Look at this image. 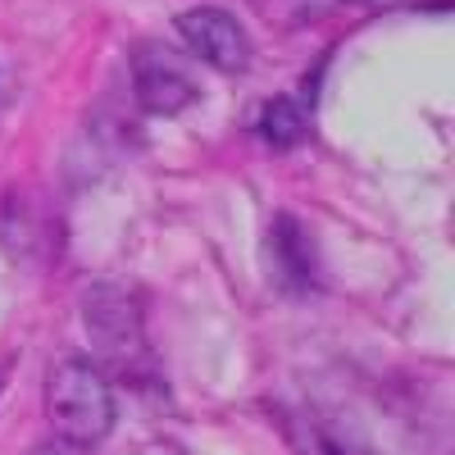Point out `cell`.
<instances>
[{
	"mask_svg": "<svg viewBox=\"0 0 455 455\" xmlns=\"http://www.w3.org/2000/svg\"><path fill=\"white\" fill-rule=\"evenodd\" d=\"M0 387H5V369H0Z\"/></svg>",
	"mask_w": 455,
	"mask_h": 455,
	"instance_id": "cell-8",
	"label": "cell"
},
{
	"mask_svg": "<svg viewBox=\"0 0 455 455\" xmlns=\"http://www.w3.org/2000/svg\"><path fill=\"white\" fill-rule=\"evenodd\" d=\"M269 255H274V264L283 269V278L291 287H300L310 278V237L300 233V223L291 214L274 219V228H269Z\"/></svg>",
	"mask_w": 455,
	"mask_h": 455,
	"instance_id": "cell-5",
	"label": "cell"
},
{
	"mask_svg": "<svg viewBox=\"0 0 455 455\" xmlns=\"http://www.w3.org/2000/svg\"><path fill=\"white\" fill-rule=\"evenodd\" d=\"M178 36L196 60H205L219 73H242L251 60L246 28L228 10H214V5H196V10L178 14Z\"/></svg>",
	"mask_w": 455,
	"mask_h": 455,
	"instance_id": "cell-3",
	"label": "cell"
},
{
	"mask_svg": "<svg viewBox=\"0 0 455 455\" xmlns=\"http://www.w3.org/2000/svg\"><path fill=\"white\" fill-rule=\"evenodd\" d=\"M32 455H78V446H68V442H42Z\"/></svg>",
	"mask_w": 455,
	"mask_h": 455,
	"instance_id": "cell-7",
	"label": "cell"
},
{
	"mask_svg": "<svg viewBox=\"0 0 455 455\" xmlns=\"http://www.w3.org/2000/svg\"><path fill=\"white\" fill-rule=\"evenodd\" d=\"M46 419L55 424L60 442L96 446L114 428V392L92 360H64L46 378Z\"/></svg>",
	"mask_w": 455,
	"mask_h": 455,
	"instance_id": "cell-1",
	"label": "cell"
},
{
	"mask_svg": "<svg viewBox=\"0 0 455 455\" xmlns=\"http://www.w3.org/2000/svg\"><path fill=\"white\" fill-rule=\"evenodd\" d=\"M132 96L146 114H182L196 100V83L173 55L146 51L137 55V68H132Z\"/></svg>",
	"mask_w": 455,
	"mask_h": 455,
	"instance_id": "cell-4",
	"label": "cell"
},
{
	"mask_svg": "<svg viewBox=\"0 0 455 455\" xmlns=\"http://www.w3.org/2000/svg\"><path fill=\"white\" fill-rule=\"evenodd\" d=\"M83 319H87V332L96 341V351L119 373H132V369H141L150 360L146 328H141V306H137L132 291H124V287H92L87 300H83Z\"/></svg>",
	"mask_w": 455,
	"mask_h": 455,
	"instance_id": "cell-2",
	"label": "cell"
},
{
	"mask_svg": "<svg viewBox=\"0 0 455 455\" xmlns=\"http://www.w3.org/2000/svg\"><path fill=\"white\" fill-rule=\"evenodd\" d=\"M306 109H300L291 96H274V100H264L259 109V124L255 132L264 137V146H274V150H291L300 146V137H306Z\"/></svg>",
	"mask_w": 455,
	"mask_h": 455,
	"instance_id": "cell-6",
	"label": "cell"
}]
</instances>
